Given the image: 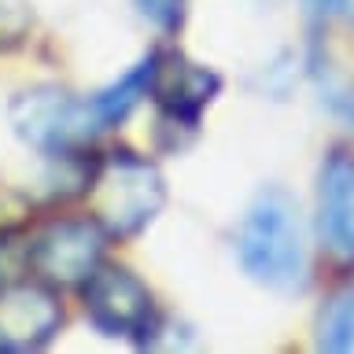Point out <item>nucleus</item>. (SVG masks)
<instances>
[{
  "mask_svg": "<svg viewBox=\"0 0 354 354\" xmlns=\"http://www.w3.org/2000/svg\"><path fill=\"white\" fill-rule=\"evenodd\" d=\"M85 314L104 336L137 339L155 328V299L137 273L122 266H96L85 281Z\"/></svg>",
  "mask_w": 354,
  "mask_h": 354,
  "instance_id": "obj_5",
  "label": "nucleus"
},
{
  "mask_svg": "<svg viewBox=\"0 0 354 354\" xmlns=\"http://www.w3.org/2000/svg\"><path fill=\"white\" fill-rule=\"evenodd\" d=\"M63 325V306L44 284H0V351H37Z\"/></svg>",
  "mask_w": 354,
  "mask_h": 354,
  "instance_id": "obj_8",
  "label": "nucleus"
},
{
  "mask_svg": "<svg viewBox=\"0 0 354 354\" xmlns=\"http://www.w3.org/2000/svg\"><path fill=\"white\" fill-rule=\"evenodd\" d=\"M317 240L339 266H354V151L332 148L317 170Z\"/></svg>",
  "mask_w": 354,
  "mask_h": 354,
  "instance_id": "obj_6",
  "label": "nucleus"
},
{
  "mask_svg": "<svg viewBox=\"0 0 354 354\" xmlns=\"http://www.w3.org/2000/svg\"><path fill=\"white\" fill-rule=\"evenodd\" d=\"M185 8H188V0H137V11L162 33H174L177 26H181Z\"/></svg>",
  "mask_w": 354,
  "mask_h": 354,
  "instance_id": "obj_12",
  "label": "nucleus"
},
{
  "mask_svg": "<svg viewBox=\"0 0 354 354\" xmlns=\"http://www.w3.org/2000/svg\"><path fill=\"white\" fill-rule=\"evenodd\" d=\"M236 254L251 281L270 292L292 295L306 288V236L299 203L284 188L254 196L236 232Z\"/></svg>",
  "mask_w": 354,
  "mask_h": 354,
  "instance_id": "obj_1",
  "label": "nucleus"
},
{
  "mask_svg": "<svg viewBox=\"0 0 354 354\" xmlns=\"http://www.w3.org/2000/svg\"><path fill=\"white\" fill-rule=\"evenodd\" d=\"M310 15H317V19H332V15H339L343 8L351 4V0H303Z\"/></svg>",
  "mask_w": 354,
  "mask_h": 354,
  "instance_id": "obj_13",
  "label": "nucleus"
},
{
  "mask_svg": "<svg viewBox=\"0 0 354 354\" xmlns=\"http://www.w3.org/2000/svg\"><path fill=\"white\" fill-rule=\"evenodd\" d=\"M148 85H151V55L140 59L129 74H122L115 85L100 88V93L88 100L93 111H96V118H100V126L111 129V126H118V122H126L129 111L148 96Z\"/></svg>",
  "mask_w": 354,
  "mask_h": 354,
  "instance_id": "obj_9",
  "label": "nucleus"
},
{
  "mask_svg": "<svg viewBox=\"0 0 354 354\" xmlns=\"http://www.w3.org/2000/svg\"><path fill=\"white\" fill-rule=\"evenodd\" d=\"M33 26L30 0H0V52L19 48Z\"/></svg>",
  "mask_w": 354,
  "mask_h": 354,
  "instance_id": "obj_11",
  "label": "nucleus"
},
{
  "mask_svg": "<svg viewBox=\"0 0 354 354\" xmlns=\"http://www.w3.org/2000/svg\"><path fill=\"white\" fill-rule=\"evenodd\" d=\"M221 93V77L207 66L185 59L181 52H151V85L148 96L177 126H196L199 115Z\"/></svg>",
  "mask_w": 354,
  "mask_h": 354,
  "instance_id": "obj_7",
  "label": "nucleus"
},
{
  "mask_svg": "<svg viewBox=\"0 0 354 354\" xmlns=\"http://www.w3.org/2000/svg\"><path fill=\"white\" fill-rule=\"evenodd\" d=\"M332 100H336V107L343 111V115H347V122H351V126H354V88H347V93H336V96H332Z\"/></svg>",
  "mask_w": 354,
  "mask_h": 354,
  "instance_id": "obj_14",
  "label": "nucleus"
},
{
  "mask_svg": "<svg viewBox=\"0 0 354 354\" xmlns=\"http://www.w3.org/2000/svg\"><path fill=\"white\" fill-rule=\"evenodd\" d=\"M317 351H354V284L328 295L317 314Z\"/></svg>",
  "mask_w": 354,
  "mask_h": 354,
  "instance_id": "obj_10",
  "label": "nucleus"
},
{
  "mask_svg": "<svg viewBox=\"0 0 354 354\" xmlns=\"http://www.w3.org/2000/svg\"><path fill=\"white\" fill-rule=\"evenodd\" d=\"M11 126L30 148L52 159H71L104 133L88 100H74L63 88H33L11 104Z\"/></svg>",
  "mask_w": 354,
  "mask_h": 354,
  "instance_id": "obj_3",
  "label": "nucleus"
},
{
  "mask_svg": "<svg viewBox=\"0 0 354 354\" xmlns=\"http://www.w3.org/2000/svg\"><path fill=\"white\" fill-rule=\"evenodd\" d=\"M85 185L88 218H96L107 236H133L148 229L166 203V181L159 166L126 148L104 155Z\"/></svg>",
  "mask_w": 354,
  "mask_h": 354,
  "instance_id": "obj_2",
  "label": "nucleus"
},
{
  "mask_svg": "<svg viewBox=\"0 0 354 354\" xmlns=\"http://www.w3.org/2000/svg\"><path fill=\"white\" fill-rule=\"evenodd\" d=\"M104 248L107 232L96 218H63L37 232L30 243V266L44 284H85L104 259Z\"/></svg>",
  "mask_w": 354,
  "mask_h": 354,
  "instance_id": "obj_4",
  "label": "nucleus"
}]
</instances>
